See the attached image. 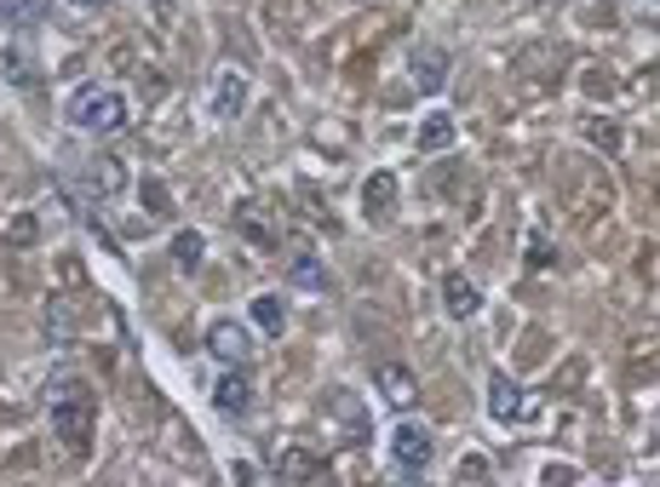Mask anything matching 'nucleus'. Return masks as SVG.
<instances>
[{
  "label": "nucleus",
  "instance_id": "f257e3e1",
  "mask_svg": "<svg viewBox=\"0 0 660 487\" xmlns=\"http://www.w3.org/2000/svg\"><path fill=\"white\" fill-rule=\"evenodd\" d=\"M92 424H98V396L87 378L64 373L53 384V435L69 448V453H87L92 448Z\"/></svg>",
  "mask_w": 660,
  "mask_h": 487
},
{
  "label": "nucleus",
  "instance_id": "f03ea898",
  "mask_svg": "<svg viewBox=\"0 0 660 487\" xmlns=\"http://www.w3.org/2000/svg\"><path fill=\"white\" fill-rule=\"evenodd\" d=\"M64 115H69L75 133L110 138V133H121V126H126V115H133V110H126V92H121V87L92 81V87H75V92H69Z\"/></svg>",
  "mask_w": 660,
  "mask_h": 487
},
{
  "label": "nucleus",
  "instance_id": "7ed1b4c3",
  "mask_svg": "<svg viewBox=\"0 0 660 487\" xmlns=\"http://www.w3.org/2000/svg\"><path fill=\"white\" fill-rule=\"evenodd\" d=\"M430 458H437V435H430L425 424H414V419H402V424L391 430V465H396L402 476H425Z\"/></svg>",
  "mask_w": 660,
  "mask_h": 487
},
{
  "label": "nucleus",
  "instance_id": "20e7f679",
  "mask_svg": "<svg viewBox=\"0 0 660 487\" xmlns=\"http://www.w3.org/2000/svg\"><path fill=\"white\" fill-rule=\"evenodd\" d=\"M208 350H213V362H224V367H247L253 350H259V339H253V327H242V321H213L208 327Z\"/></svg>",
  "mask_w": 660,
  "mask_h": 487
},
{
  "label": "nucleus",
  "instance_id": "39448f33",
  "mask_svg": "<svg viewBox=\"0 0 660 487\" xmlns=\"http://www.w3.org/2000/svg\"><path fill=\"white\" fill-rule=\"evenodd\" d=\"M242 104H247V69H236V64L213 69V87H208V115H213V121H236V115H242Z\"/></svg>",
  "mask_w": 660,
  "mask_h": 487
},
{
  "label": "nucleus",
  "instance_id": "423d86ee",
  "mask_svg": "<svg viewBox=\"0 0 660 487\" xmlns=\"http://www.w3.org/2000/svg\"><path fill=\"white\" fill-rule=\"evenodd\" d=\"M373 390H379V401H391L396 414H409V407L420 401V378L402 367V362H379V367H373Z\"/></svg>",
  "mask_w": 660,
  "mask_h": 487
},
{
  "label": "nucleus",
  "instance_id": "0eeeda50",
  "mask_svg": "<svg viewBox=\"0 0 660 487\" xmlns=\"http://www.w3.org/2000/svg\"><path fill=\"white\" fill-rule=\"evenodd\" d=\"M443 310H448L454 321H471V316L482 310V287H477L466 270H448V275H443Z\"/></svg>",
  "mask_w": 660,
  "mask_h": 487
},
{
  "label": "nucleus",
  "instance_id": "6e6552de",
  "mask_svg": "<svg viewBox=\"0 0 660 487\" xmlns=\"http://www.w3.org/2000/svg\"><path fill=\"white\" fill-rule=\"evenodd\" d=\"M523 384L512 373H489V419L494 424H517L523 419Z\"/></svg>",
  "mask_w": 660,
  "mask_h": 487
},
{
  "label": "nucleus",
  "instance_id": "1a4fd4ad",
  "mask_svg": "<svg viewBox=\"0 0 660 487\" xmlns=\"http://www.w3.org/2000/svg\"><path fill=\"white\" fill-rule=\"evenodd\" d=\"M236 229L253 247H276V218H270L265 201H236Z\"/></svg>",
  "mask_w": 660,
  "mask_h": 487
},
{
  "label": "nucleus",
  "instance_id": "9d476101",
  "mask_svg": "<svg viewBox=\"0 0 660 487\" xmlns=\"http://www.w3.org/2000/svg\"><path fill=\"white\" fill-rule=\"evenodd\" d=\"M362 213H368L373 224H385V218L396 213V178H391V172H373L368 184H362Z\"/></svg>",
  "mask_w": 660,
  "mask_h": 487
},
{
  "label": "nucleus",
  "instance_id": "9b49d317",
  "mask_svg": "<svg viewBox=\"0 0 660 487\" xmlns=\"http://www.w3.org/2000/svg\"><path fill=\"white\" fill-rule=\"evenodd\" d=\"M81 184H87L92 195H115V190L126 184V167L110 161V156H92V161H81Z\"/></svg>",
  "mask_w": 660,
  "mask_h": 487
},
{
  "label": "nucleus",
  "instance_id": "f8f14e48",
  "mask_svg": "<svg viewBox=\"0 0 660 487\" xmlns=\"http://www.w3.org/2000/svg\"><path fill=\"white\" fill-rule=\"evenodd\" d=\"M414 81H420V92H443L448 87V53L443 46H420L414 53Z\"/></svg>",
  "mask_w": 660,
  "mask_h": 487
},
{
  "label": "nucleus",
  "instance_id": "ddd939ff",
  "mask_svg": "<svg viewBox=\"0 0 660 487\" xmlns=\"http://www.w3.org/2000/svg\"><path fill=\"white\" fill-rule=\"evenodd\" d=\"M213 401H219V414H224V419H242L247 407H253V384H247L242 373H224V378H219V390H213Z\"/></svg>",
  "mask_w": 660,
  "mask_h": 487
},
{
  "label": "nucleus",
  "instance_id": "4468645a",
  "mask_svg": "<svg viewBox=\"0 0 660 487\" xmlns=\"http://www.w3.org/2000/svg\"><path fill=\"white\" fill-rule=\"evenodd\" d=\"M270 476H282V482H311L322 476V458L316 453H299V448H282L270 458Z\"/></svg>",
  "mask_w": 660,
  "mask_h": 487
},
{
  "label": "nucleus",
  "instance_id": "2eb2a0df",
  "mask_svg": "<svg viewBox=\"0 0 660 487\" xmlns=\"http://www.w3.org/2000/svg\"><path fill=\"white\" fill-rule=\"evenodd\" d=\"M288 281H293L299 293H322L327 287V270H322L316 252H293V259H288Z\"/></svg>",
  "mask_w": 660,
  "mask_h": 487
},
{
  "label": "nucleus",
  "instance_id": "dca6fc26",
  "mask_svg": "<svg viewBox=\"0 0 660 487\" xmlns=\"http://www.w3.org/2000/svg\"><path fill=\"white\" fill-rule=\"evenodd\" d=\"M454 138H460V126H454V115H448V110L425 115V126H420V149H425V156H437V149H448Z\"/></svg>",
  "mask_w": 660,
  "mask_h": 487
},
{
  "label": "nucleus",
  "instance_id": "f3484780",
  "mask_svg": "<svg viewBox=\"0 0 660 487\" xmlns=\"http://www.w3.org/2000/svg\"><path fill=\"white\" fill-rule=\"evenodd\" d=\"M253 327H259V332H282V327H288L282 293H259V298H253Z\"/></svg>",
  "mask_w": 660,
  "mask_h": 487
},
{
  "label": "nucleus",
  "instance_id": "a211bd4d",
  "mask_svg": "<svg viewBox=\"0 0 660 487\" xmlns=\"http://www.w3.org/2000/svg\"><path fill=\"white\" fill-rule=\"evenodd\" d=\"M201 259H208V241H201L195 229H179V236H172V264H179L184 275H195Z\"/></svg>",
  "mask_w": 660,
  "mask_h": 487
},
{
  "label": "nucleus",
  "instance_id": "6ab92c4d",
  "mask_svg": "<svg viewBox=\"0 0 660 487\" xmlns=\"http://www.w3.org/2000/svg\"><path fill=\"white\" fill-rule=\"evenodd\" d=\"M46 7H53V0H7L0 12H7L12 30H35V23L46 18Z\"/></svg>",
  "mask_w": 660,
  "mask_h": 487
},
{
  "label": "nucleus",
  "instance_id": "aec40b11",
  "mask_svg": "<svg viewBox=\"0 0 660 487\" xmlns=\"http://www.w3.org/2000/svg\"><path fill=\"white\" fill-rule=\"evenodd\" d=\"M454 476H460V482H489V458H482V453H466Z\"/></svg>",
  "mask_w": 660,
  "mask_h": 487
},
{
  "label": "nucleus",
  "instance_id": "412c9836",
  "mask_svg": "<svg viewBox=\"0 0 660 487\" xmlns=\"http://www.w3.org/2000/svg\"><path fill=\"white\" fill-rule=\"evenodd\" d=\"M75 7H81V12H98V7H104V0H75Z\"/></svg>",
  "mask_w": 660,
  "mask_h": 487
},
{
  "label": "nucleus",
  "instance_id": "4be33fe9",
  "mask_svg": "<svg viewBox=\"0 0 660 487\" xmlns=\"http://www.w3.org/2000/svg\"><path fill=\"white\" fill-rule=\"evenodd\" d=\"M156 7H161V0H156Z\"/></svg>",
  "mask_w": 660,
  "mask_h": 487
}]
</instances>
